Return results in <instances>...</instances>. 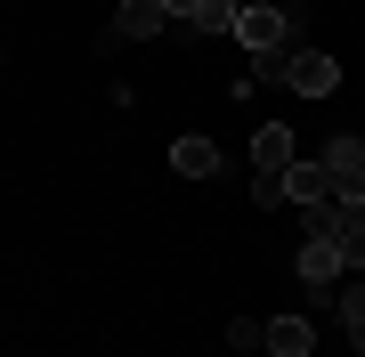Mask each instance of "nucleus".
<instances>
[{
    "instance_id": "9b49d317",
    "label": "nucleus",
    "mask_w": 365,
    "mask_h": 357,
    "mask_svg": "<svg viewBox=\"0 0 365 357\" xmlns=\"http://www.w3.org/2000/svg\"><path fill=\"white\" fill-rule=\"evenodd\" d=\"M333 309H341V333H349V341L365 349V276H357L349 292H341V301H333Z\"/></svg>"
},
{
    "instance_id": "f257e3e1",
    "label": "nucleus",
    "mask_w": 365,
    "mask_h": 357,
    "mask_svg": "<svg viewBox=\"0 0 365 357\" xmlns=\"http://www.w3.org/2000/svg\"><path fill=\"white\" fill-rule=\"evenodd\" d=\"M235 41H244L252 57H260V49H292V9H276V0L244 9V16H235Z\"/></svg>"
},
{
    "instance_id": "7ed1b4c3",
    "label": "nucleus",
    "mask_w": 365,
    "mask_h": 357,
    "mask_svg": "<svg viewBox=\"0 0 365 357\" xmlns=\"http://www.w3.org/2000/svg\"><path fill=\"white\" fill-rule=\"evenodd\" d=\"M284 195L300 203V212H325V203L341 195V187H333V171H325V155H317V162H292V171H284Z\"/></svg>"
},
{
    "instance_id": "2eb2a0df",
    "label": "nucleus",
    "mask_w": 365,
    "mask_h": 357,
    "mask_svg": "<svg viewBox=\"0 0 365 357\" xmlns=\"http://www.w3.org/2000/svg\"><path fill=\"white\" fill-rule=\"evenodd\" d=\"M195 9H203V0H163V16H179V25H187Z\"/></svg>"
},
{
    "instance_id": "39448f33",
    "label": "nucleus",
    "mask_w": 365,
    "mask_h": 357,
    "mask_svg": "<svg viewBox=\"0 0 365 357\" xmlns=\"http://www.w3.org/2000/svg\"><path fill=\"white\" fill-rule=\"evenodd\" d=\"M163 25H170L163 0H122V9H114V41H155Z\"/></svg>"
},
{
    "instance_id": "1a4fd4ad",
    "label": "nucleus",
    "mask_w": 365,
    "mask_h": 357,
    "mask_svg": "<svg viewBox=\"0 0 365 357\" xmlns=\"http://www.w3.org/2000/svg\"><path fill=\"white\" fill-rule=\"evenodd\" d=\"M309 349H317L309 317H276V325H268V357H309Z\"/></svg>"
},
{
    "instance_id": "f03ea898",
    "label": "nucleus",
    "mask_w": 365,
    "mask_h": 357,
    "mask_svg": "<svg viewBox=\"0 0 365 357\" xmlns=\"http://www.w3.org/2000/svg\"><path fill=\"white\" fill-rule=\"evenodd\" d=\"M284 90H300V98H333V90H341V66H333L325 49H292V57H284Z\"/></svg>"
},
{
    "instance_id": "9d476101",
    "label": "nucleus",
    "mask_w": 365,
    "mask_h": 357,
    "mask_svg": "<svg viewBox=\"0 0 365 357\" xmlns=\"http://www.w3.org/2000/svg\"><path fill=\"white\" fill-rule=\"evenodd\" d=\"M187 25H195V33H211V41H227V33H235V0H203Z\"/></svg>"
},
{
    "instance_id": "ddd939ff",
    "label": "nucleus",
    "mask_w": 365,
    "mask_h": 357,
    "mask_svg": "<svg viewBox=\"0 0 365 357\" xmlns=\"http://www.w3.org/2000/svg\"><path fill=\"white\" fill-rule=\"evenodd\" d=\"M227 349H268V325L260 317H235L227 325Z\"/></svg>"
},
{
    "instance_id": "423d86ee",
    "label": "nucleus",
    "mask_w": 365,
    "mask_h": 357,
    "mask_svg": "<svg viewBox=\"0 0 365 357\" xmlns=\"http://www.w3.org/2000/svg\"><path fill=\"white\" fill-rule=\"evenodd\" d=\"M325 171H333L341 195H365V146H357V138H333V146H325Z\"/></svg>"
},
{
    "instance_id": "f8f14e48",
    "label": "nucleus",
    "mask_w": 365,
    "mask_h": 357,
    "mask_svg": "<svg viewBox=\"0 0 365 357\" xmlns=\"http://www.w3.org/2000/svg\"><path fill=\"white\" fill-rule=\"evenodd\" d=\"M252 203H260V212H276V203H292V195H284V171H260V179H252Z\"/></svg>"
},
{
    "instance_id": "4468645a",
    "label": "nucleus",
    "mask_w": 365,
    "mask_h": 357,
    "mask_svg": "<svg viewBox=\"0 0 365 357\" xmlns=\"http://www.w3.org/2000/svg\"><path fill=\"white\" fill-rule=\"evenodd\" d=\"M284 57L292 49H260V57H252V90H260V81H284Z\"/></svg>"
},
{
    "instance_id": "20e7f679",
    "label": "nucleus",
    "mask_w": 365,
    "mask_h": 357,
    "mask_svg": "<svg viewBox=\"0 0 365 357\" xmlns=\"http://www.w3.org/2000/svg\"><path fill=\"white\" fill-rule=\"evenodd\" d=\"M300 284H309V292H333L341 284V244L333 236H309V244H300Z\"/></svg>"
},
{
    "instance_id": "0eeeda50",
    "label": "nucleus",
    "mask_w": 365,
    "mask_h": 357,
    "mask_svg": "<svg viewBox=\"0 0 365 357\" xmlns=\"http://www.w3.org/2000/svg\"><path fill=\"white\" fill-rule=\"evenodd\" d=\"M252 162H260V171H292V130H284V122H260V130H252Z\"/></svg>"
},
{
    "instance_id": "6e6552de",
    "label": "nucleus",
    "mask_w": 365,
    "mask_h": 357,
    "mask_svg": "<svg viewBox=\"0 0 365 357\" xmlns=\"http://www.w3.org/2000/svg\"><path fill=\"white\" fill-rule=\"evenodd\" d=\"M170 171H179V179H211V171H220V146H211V138H179V146H170Z\"/></svg>"
}]
</instances>
